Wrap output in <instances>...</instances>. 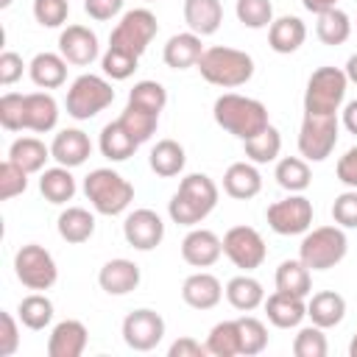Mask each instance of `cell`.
<instances>
[{
	"instance_id": "cell-1",
	"label": "cell",
	"mask_w": 357,
	"mask_h": 357,
	"mask_svg": "<svg viewBox=\"0 0 357 357\" xmlns=\"http://www.w3.org/2000/svg\"><path fill=\"white\" fill-rule=\"evenodd\" d=\"M212 114H215V123L223 131H229L231 137H237L240 142L257 137L259 131H265L271 126L268 106L262 100H257V98L237 95V92H223L215 100Z\"/></svg>"
},
{
	"instance_id": "cell-2",
	"label": "cell",
	"mask_w": 357,
	"mask_h": 357,
	"mask_svg": "<svg viewBox=\"0 0 357 357\" xmlns=\"http://www.w3.org/2000/svg\"><path fill=\"white\" fill-rule=\"evenodd\" d=\"M220 190L206 173H190L181 178L178 190L173 192L167 204V215L178 226H198L215 206H218Z\"/></svg>"
},
{
	"instance_id": "cell-3",
	"label": "cell",
	"mask_w": 357,
	"mask_h": 357,
	"mask_svg": "<svg viewBox=\"0 0 357 357\" xmlns=\"http://www.w3.org/2000/svg\"><path fill=\"white\" fill-rule=\"evenodd\" d=\"M195 67L206 84L220 86V89H237V86L248 84L254 75V59L245 50L226 47V45L204 47Z\"/></svg>"
},
{
	"instance_id": "cell-4",
	"label": "cell",
	"mask_w": 357,
	"mask_h": 357,
	"mask_svg": "<svg viewBox=\"0 0 357 357\" xmlns=\"http://www.w3.org/2000/svg\"><path fill=\"white\" fill-rule=\"evenodd\" d=\"M84 195L98 215H120L134 201V184L112 167H95L84 178Z\"/></svg>"
},
{
	"instance_id": "cell-5",
	"label": "cell",
	"mask_w": 357,
	"mask_h": 357,
	"mask_svg": "<svg viewBox=\"0 0 357 357\" xmlns=\"http://www.w3.org/2000/svg\"><path fill=\"white\" fill-rule=\"evenodd\" d=\"M346 251H349V237L337 223L318 226L312 231H304V240L298 245V259L310 271H329L337 262H343Z\"/></svg>"
},
{
	"instance_id": "cell-6",
	"label": "cell",
	"mask_w": 357,
	"mask_h": 357,
	"mask_svg": "<svg viewBox=\"0 0 357 357\" xmlns=\"http://www.w3.org/2000/svg\"><path fill=\"white\" fill-rule=\"evenodd\" d=\"M349 78L340 67H318L304 89V112L307 114H337L346 100Z\"/></svg>"
},
{
	"instance_id": "cell-7",
	"label": "cell",
	"mask_w": 357,
	"mask_h": 357,
	"mask_svg": "<svg viewBox=\"0 0 357 357\" xmlns=\"http://www.w3.org/2000/svg\"><path fill=\"white\" fill-rule=\"evenodd\" d=\"M112 100H114L112 84L103 75L84 73L70 84L64 106H67V114L73 120H89V117L100 114L106 106H112Z\"/></svg>"
},
{
	"instance_id": "cell-8",
	"label": "cell",
	"mask_w": 357,
	"mask_h": 357,
	"mask_svg": "<svg viewBox=\"0 0 357 357\" xmlns=\"http://www.w3.org/2000/svg\"><path fill=\"white\" fill-rule=\"evenodd\" d=\"M159 33V20L151 8H131L120 17V22L109 33V45L120 47L131 56H142L153 36Z\"/></svg>"
},
{
	"instance_id": "cell-9",
	"label": "cell",
	"mask_w": 357,
	"mask_h": 357,
	"mask_svg": "<svg viewBox=\"0 0 357 357\" xmlns=\"http://www.w3.org/2000/svg\"><path fill=\"white\" fill-rule=\"evenodd\" d=\"M337 134H340L337 114H307L304 112V120L298 128V153L307 162H324L326 156H332L337 145Z\"/></svg>"
},
{
	"instance_id": "cell-10",
	"label": "cell",
	"mask_w": 357,
	"mask_h": 357,
	"mask_svg": "<svg viewBox=\"0 0 357 357\" xmlns=\"http://www.w3.org/2000/svg\"><path fill=\"white\" fill-rule=\"evenodd\" d=\"M14 273L28 290H50L59 279L53 254L39 243H28L14 254Z\"/></svg>"
},
{
	"instance_id": "cell-11",
	"label": "cell",
	"mask_w": 357,
	"mask_h": 357,
	"mask_svg": "<svg viewBox=\"0 0 357 357\" xmlns=\"http://www.w3.org/2000/svg\"><path fill=\"white\" fill-rule=\"evenodd\" d=\"M265 220L282 237L304 234L312 226V201L307 195H301V192H290L287 198L273 201L265 209Z\"/></svg>"
},
{
	"instance_id": "cell-12",
	"label": "cell",
	"mask_w": 357,
	"mask_h": 357,
	"mask_svg": "<svg viewBox=\"0 0 357 357\" xmlns=\"http://www.w3.org/2000/svg\"><path fill=\"white\" fill-rule=\"evenodd\" d=\"M223 254L229 257V262L240 271H254L265 262L268 257V245L262 240V234L254 226H231L223 234Z\"/></svg>"
},
{
	"instance_id": "cell-13",
	"label": "cell",
	"mask_w": 357,
	"mask_h": 357,
	"mask_svg": "<svg viewBox=\"0 0 357 357\" xmlns=\"http://www.w3.org/2000/svg\"><path fill=\"white\" fill-rule=\"evenodd\" d=\"M165 337V318L156 310L139 307L123 318V340L134 351H151Z\"/></svg>"
},
{
	"instance_id": "cell-14",
	"label": "cell",
	"mask_w": 357,
	"mask_h": 357,
	"mask_svg": "<svg viewBox=\"0 0 357 357\" xmlns=\"http://www.w3.org/2000/svg\"><path fill=\"white\" fill-rule=\"evenodd\" d=\"M123 237L137 251H153L165 240V220L153 209H134L123 220Z\"/></svg>"
},
{
	"instance_id": "cell-15",
	"label": "cell",
	"mask_w": 357,
	"mask_h": 357,
	"mask_svg": "<svg viewBox=\"0 0 357 357\" xmlns=\"http://www.w3.org/2000/svg\"><path fill=\"white\" fill-rule=\"evenodd\" d=\"M223 254V240L204 226H192L184 240H181V259L192 268H209L220 259Z\"/></svg>"
},
{
	"instance_id": "cell-16",
	"label": "cell",
	"mask_w": 357,
	"mask_h": 357,
	"mask_svg": "<svg viewBox=\"0 0 357 357\" xmlns=\"http://www.w3.org/2000/svg\"><path fill=\"white\" fill-rule=\"evenodd\" d=\"M59 53L75 64V67H86L100 56V45L95 31H89L86 25H67L59 33Z\"/></svg>"
},
{
	"instance_id": "cell-17",
	"label": "cell",
	"mask_w": 357,
	"mask_h": 357,
	"mask_svg": "<svg viewBox=\"0 0 357 357\" xmlns=\"http://www.w3.org/2000/svg\"><path fill=\"white\" fill-rule=\"evenodd\" d=\"M86 340H89V332L78 318L59 321L47 337V357H81L86 349Z\"/></svg>"
},
{
	"instance_id": "cell-18",
	"label": "cell",
	"mask_w": 357,
	"mask_h": 357,
	"mask_svg": "<svg viewBox=\"0 0 357 357\" xmlns=\"http://www.w3.org/2000/svg\"><path fill=\"white\" fill-rule=\"evenodd\" d=\"M139 279H142L139 265L131 262V259H126V257L109 259V262L98 271V284H100V290L109 293V296H126V293L137 290V287H139Z\"/></svg>"
},
{
	"instance_id": "cell-19",
	"label": "cell",
	"mask_w": 357,
	"mask_h": 357,
	"mask_svg": "<svg viewBox=\"0 0 357 357\" xmlns=\"http://www.w3.org/2000/svg\"><path fill=\"white\" fill-rule=\"evenodd\" d=\"M223 284L215 273H206V271H198V273H190L181 284V298L187 307L192 310H212L220 304L223 298Z\"/></svg>"
},
{
	"instance_id": "cell-20",
	"label": "cell",
	"mask_w": 357,
	"mask_h": 357,
	"mask_svg": "<svg viewBox=\"0 0 357 357\" xmlns=\"http://www.w3.org/2000/svg\"><path fill=\"white\" fill-rule=\"evenodd\" d=\"M50 153H53V159H56L59 165H64V167H78V165H84V162L89 159L92 142H89V137H86L81 128H61V131L53 137V142H50Z\"/></svg>"
},
{
	"instance_id": "cell-21",
	"label": "cell",
	"mask_w": 357,
	"mask_h": 357,
	"mask_svg": "<svg viewBox=\"0 0 357 357\" xmlns=\"http://www.w3.org/2000/svg\"><path fill=\"white\" fill-rule=\"evenodd\" d=\"M262 307H265L268 321L279 329H293L307 318V301L301 296H290V293H282V290L271 293Z\"/></svg>"
},
{
	"instance_id": "cell-22",
	"label": "cell",
	"mask_w": 357,
	"mask_h": 357,
	"mask_svg": "<svg viewBox=\"0 0 357 357\" xmlns=\"http://www.w3.org/2000/svg\"><path fill=\"white\" fill-rule=\"evenodd\" d=\"M262 190V176L254 162H231L223 173V192L237 201H248L259 195Z\"/></svg>"
},
{
	"instance_id": "cell-23",
	"label": "cell",
	"mask_w": 357,
	"mask_h": 357,
	"mask_svg": "<svg viewBox=\"0 0 357 357\" xmlns=\"http://www.w3.org/2000/svg\"><path fill=\"white\" fill-rule=\"evenodd\" d=\"M304 39H307V25L293 14H284V17L273 20L271 28H268V45H271L273 53H282V56L296 53L304 45Z\"/></svg>"
},
{
	"instance_id": "cell-24",
	"label": "cell",
	"mask_w": 357,
	"mask_h": 357,
	"mask_svg": "<svg viewBox=\"0 0 357 357\" xmlns=\"http://www.w3.org/2000/svg\"><path fill=\"white\" fill-rule=\"evenodd\" d=\"M59 123V103L50 92H28L25 95V128L36 134L53 131Z\"/></svg>"
},
{
	"instance_id": "cell-25",
	"label": "cell",
	"mask_w": 357,
	"mask_h": 357,
	"mask_svg": "<svg viewBox=\"0 0 357 357\" xmlns=\"http://www.w3.org/2000/svg\"><path fill=\"white\" fill-rule=\"evenodd\" d=\"M204 53V45H201V36L192 33V31H184V33H173L162 50V59L170 70H187V67H195L198 59Z\"/></svg>"
},
{
	"instance_id": "cell-26",
	"label": "cell",
	"mask_w": 357,
	"mask_h": 357,
	"mask_svg": "<svg viewBox=\"0 0 357 357\" xmlns=\"http://www.w3.org/2000/svg\"><path fill=\"white\" fill-rule=\"evenodd\" d=\"M67 59L61 53H36L28 64V75L39 89H59L67 81Z\"/></svg>"
},
{
	"instance_id": "cell-27",
	"label": "cell",
	"mask_w": 357,
	"mask_h": 357,
	"mask_svg": "<svg viewBox=\"0 0 357 357\" xmlns=\"http://www.w3.org/2000/svg\"><path fill=\"white\" fill-rule=\"evenodd\" d=\"M307 318L321 329H332L346 318V298L335 290L312 293L307 301Z\"/></svg>"
},
{
	"instance_id": "cell-28",
	"label": "cell",
	"mask_w": 357,
	"mask_h": 357,
	"mask_svg": "<svg viewBox=\"0 0 357 357\" xmlns=\"http://www.w3.org/2000/svg\"><path fill=\"white\" fill-rule=\"evenodd\" d=\"M184 22L198 36H212L223 22L220 0H184Z\"/></svg>"
},
{
	"instance_id": "cell-29",
	"label": "cell",
	"mask_w": 357,
	"mask_h": 357,
	"mask_svg": "<svg viewBox=\"0 0 357 357\" xmlns=\"http://www.w3.org/2000/svg\"><path fill=\"white\" fill-rule=\"evenodd\" d=\"M223 290H226L229 304H231L234 310H240V312H251V310H257V307L265 304V290H262L259 279L248 276L245 271H243L240 276H231Z\"/></svg>"
},
{
	"instance_id": "cell-30",
	"label": "cell",
	"mask_w": 357,
	"mask_h": 357,
	"mask_svg": "<svg viewBox=\"0 0 357 357\" xmlns=\"http://www.w3.org/2000/svg\"><path fill=\"white\" fill-rule=\"evenodd\" d=\"M56 229H59V237L64 243H86L92 234H95V215L84 206H67L59 220H56Z\"/></svg>"
},
{
	"instance_id": "cell-31",
	"label": "cell",
	"mask_w": 357,
	"mask_h": 357,
	"mask_svg": "<svg viewBox=\"0 0 357 357\" xmlns=\"http://www.w3.org/2000/svg\"><path fill=\"white\" fill-rule=\"evenodd\" d=\"M73 167L56 165V167H45L39 176V192L45 195V201L50 204H67L75 195V176L70 173Z\"/></svg>"
},
{
	"instance_id": "cell-32",
	"label": "cell",
	"mask_w": 357,
	"mask_h": 357,
	"mask_svg": "<svg viewBox=\"0 0 357 357\" xmlns=\"http://www.w3.org/2000/svg\"><path fill=\"white\" fill-rule=\"evenodd\" d=\"M98 148L100 153L109 159V162H126L128 156H134V151L139 148L137 139L120 126V120H112L100 128V139H98Z\"/></svg>"
},
{
	"instance_id": "cell-33",
	"label": "cell",
	"mask_w": 357,
	"mask_h": 357,
	"mask_svg": "<svg viewBox=\"0 0 357 357\" xmlns=\"http://www.w3.org/2000/svg\"><path fill=\"white\" fill-rule=\"evenodd\" d=\"M8 159L17 162L25 173H42L45 170V162L53 159V153H50V148L39 137H20V139L11 142Z\"/></svg>"
},
{
	"instance_id": "cell-34",
	"label": "cell",
	"mask_w": 357,
	"mask_h": 357,
	"mask_svg": "<svg viewBox=\"0 0 357 357\" xmlns=\"http://www.w3.org/2000/svg\"><path fill=\"white\" fill-rule=\"evenodd\" d=\"M148 165L156 176L162 178H173L184 170L187 165V153L181 148V142L176 139H159L153 148H151V156H148Z\"/></svg>"
},
{
	"instance_id": "cell-35",
	"label": "cell",
	"mask_w": 357,
	"mask_h": 357,
	"mask_svg": "<svg viewBox=\"0 0 357 357\" xmlns=\"http://www.w3.org/2000/svg\"><path fill=\"white\" fill-rule=\"evenodd\" d=\"M276 290L307 298V296L312 293L310 268H307L301 259H284V262L276 268Z\"/></svg>"
},
{
	"instance_id": "cell-36",
	"label": "cell",
	"mask_w": 357,
	"mask_h": 357,
	"mask_svg": "<svg viewBox=\"0 0 357 357\" xmlns=\"http://www.w3.org/2000/svg\"><path fill=\"white\" fill-rule=\"evenodd\" d=\"M276 184L287 192H304L312 181V173H310V162L304 156H284L276 162Z\"/></svg>"
},
{
	"instance_id": "cell-37",
	"label": "cell",
	"mask_w": 357,
	"mask_h": 357,
	"mask_svg": "<svg viewBox=\"0 0 357 357\" xmlns=\"http://www.w3.org/2000/svg\"><path fill=\"white\" fill-rule=\"evenodd\" d=\"M17 318H20L22 326L39 332V329H45V326L53 321V301H50L42 290H33L31 296H25V298L20 301Z\"/></svg>"
},
{
	"instance_id": "cell-38",
	"label": "cell",
	"mask_w": 357,
	"mask_h": 357,
	"mask_svg": "<svg viewBox=\"0 0 357 357\" xmlns=\"http://www.w3.org/2000/svg\"><path fill=\"white\" fill-rule=\"evenodd\" d=\"M315 33L324 45L335 47V45H343L349 42L351 36V20L343 8H329L324 14H318V22H315Z\"/></svg>"
},
{
	"instance_id": "cell-39",
	"label": "cell",
	"mask_w": 357,
	"mask_h": 357,
	"mask_svg": "<svg viewBox=\"0 0 357 357\" xmlns=\"http://www.w3.org/2000/svg\"><path fill=\"white\" fill-rule=\"evenodd\" d=\"M243 151L248 156V162L254 165H268V162H276L279 159V151H282V134L276 126H268L265 131H259L257 137L245 139L243 142Z\"/></svg>"
},
{
	"instance_id": "cell-40",
	"label": "cell",
	"mask_w": 357,
	"mask_h": 357,
	"mask_svg": "<svg viewBox=\"0 0 357 357\" xmlns=\"http://www.w3.org/2000/svg\"><path fill=\"white\" fill-rule=\"evenodd\" d=\"M206 351L215 357H237L240 354V329L237 321H220L209 329Z\"/></svg>"
},
{
	"instance_id": "cell-41",
	"label": "cell",
	"mask_w": 357,
	"mask_h": 357,
	"mask_svg": "<svg viewBox=\"0 0 357 357\" xmlns=\"http://www.w3.org/2000/svg\"><path fill=\"white\" fill-rule=\"evenodd\" d=\"M117 120H120V126L137 139V145L148 142V139L156 134V126H159V114L145 112V109H137V106H126Z\"/></svg>"
},
{
	"instance_id": "cell-42",
	"label": "cell",
	"mask_w": 357,
	"mask_h": 357,
	"mask_svg": "<svg viewBox=\"0 0 357 357\" xmlns=\"http://www.w3.org/2000/svg\"><path fill=\"white\" fill-rule=\"evenodd\" d=\"M128 106H137V109H145V112H153L159 114L165 106H167V89L159 84V81H137L128 92Z\"/></svg>"
},
{
	"instance_id": "cell-43",
	"label": "cell",
	"mask_w": 357,
	"mask_h": 357,
	"mask_svg": "<svg viewBox=\"0 0 357 357\" xmlns=\"http://www.w3.org/2000/svg\"><path fill=\"white\" fill-rule=\"evenodd\" d=\"M237 329H240V354L254 357V354L265 351V346H268V326L259 318L243 315V318H237Z\"/></svg>"
},
{
	"instance_id": "cell-44",
	"label": "cell",
	"mask_w": 357,
	"mask_h": 357,
	"mask_svg": "<svg viewBox=\"0 0 357 357\" xmlns=\"http://www.w3.org/2000/svg\"><path fill=\"white\" fill-rule=\"evenodd\" d=\"M137 64H139V56H131V53H126V50H120V47H106V53L100 56V70H103V75L106 78H112V81H126V78H131L134 75V70H137Z\"/></svg>"
},
{
	"instance_id": "cell-45",
	"label": "cell",
	"mask_w": 357,
	"mask_h": 357,
	"mask_svg": "<svg viewBox=\"0 0 357 357\" xmlns=\"http://www.w3.org/2000/svg\"><path fill=\"white\" fill-rule=\"evenodd\" d=\"M234 14L251 31L271 28V22H273V6H271V0H237Z\"/></svg>"
},
{
	"instance_id": "cell-46",
	"label": "cell",
	"mask_w": 357,
	"mask_h": 357,
	"mask_svg": "<svg viewBox=\"0 0 357 357\" xmlns=\"http://www.w3.org/2000/svg\"><path fill=\"white\" fill-rule=\"evenodd\" d=\"M329 343L321 326H301L298 335L293 337V354L296 357H326Z\"/></svg>"
},
{
	"instance_id": "cell-47",
	"label": "cell",
	"mask_w": 357,
	"mask_h": 357,
	"mask_svg": "<svg viewBox=\"0 0 357 357\" xmlns=\"http://www.w3.org/2000/svg\"><path fill=\"white\" fill-rule=\"evenodd\" d=\"M28 176H31V173H25L17 162L6 159V162L0 165V198H3V201H11V198L22 195V192L28 190Z\"/></svg>"
},
{
	"instance_id": "cell-48",
	"label": "cell",
	"mask_w": 357,
	"mask_h": 357,
	"mask_svg": "<svg viewBox=\"0 0 357 357\" xmlns=\"http://www.w3.org/2000/svg\"><path fill=\"white\" fill-rule=\"evenodd\" d=\"M0 126L6 131H22L25 128V95L6 92L0 98Z\"/></svg>"
},
{
	"instance_id": "cell-49",
	"label": "cell",
	"mask_w": 357,
	"mask_h": 357,
	"mask_svg": "<svg viewBox=\"0 0 357 357\" xmlns=\"http://www.w3.org/2000/svg\"><path fill=\"white\" fill-rule=\"evenodd\" d=\"M70 17L67 0H33V20L42 28H61Z\"/></svg>"
},
{
	"instance_id": "cell-50",
	"label": "cell",
	"mask_w": 357,
	"mask_h": 357,
	"mask_svg": "<svg viewBox=\"0 0 357 357\" xmlns=\"http://www.w3.org/2000/svg\"><path fill=\"white\" fill-rule=\"evenodd\" d=\"M332 218L340 229H357V190H346L332 204Z\"/></svg>"
},
{
	"instance_id": "cell-51",
	"label": "cell",
	"mask_w": 357,
	"mask_h": 357,
	"mask_svg": "<svg viewBox=\"0 0 357 357\" xmlns=\"http://www.w3.org/2000/svg\"><path fill=\"white\" fill-rule=\"evenodd\" d=\"M20 318L11 312H0V357H11L20 349Z\"/></svg>"
},
{
	"instance_id": "cell-52",
	"label": "cell",
	"mask_w": 357,
	"mask_h": 357,
	"mask_svg": "<svg viewBox=\"0 0 357 357\" xmlns=\"http://www.w3.org/2000/svg\"><path fill=\"white\" fill-rule=\"evenodd\" d=\"M22 70H25V64H22L20 53H14V50H3L0 53V84L3 86L17 84L22 78Z\"/></svg>"
},
{
	"instance_id": "cell-53",
	"label": "cell",
	"mask_w": 357,
	"mask_h": 357,
	"mask_svg": "<svg viewBox=\"0 0 357 357\" xmlns=\"http://www.w3.org/2000/svg\"><path fill=\"white\" fill-rule=\"evenodd\" d=\"M123 3L126 0H84V11L98 20V22H106V20H114L120 11H123Z\"/></svg>"
},
{
	"instance_id": "cell-54",
	"label": "cell",
	"mask_w": 357,
	"mask_h": 357,
	"mask_svg": "<svg viewBox=\"0 0 357 357\" xmlns=\"http://www.w3.org/2000/svg\"><path fill=\"white\" fill-rule=\"evenodd\" d=\"M335 173H337V181H343L346 187L357 190V145H351L335 165Z\"/></svg>"
},
{
	"instance_id": "cell-55",
	"label": "cell",
	"mask_w": 357,
	"mask_h": 357,
	"mask_svg": "<svg viewBox=\"0 0 357 357\" xmlns=\"http://www.w3.org/2000/svg\"><path fill=\"white\" fill-rule=\"evenodd\" d=\"M167 354H170V357H204V354H209V351H206V343H201V340H195V337H178V340L170 343Z\"/></svg>"
},
{
	"instance_id": "cell-56",
	"label": "cell",
	"mask_w": 357,
	"mask_h": 357,
	"mask_svg": "<svg viewBox=\"0 0 357 357\" xmlns=\"http://www.w3.org/2000/svg\"><path fill=\"white\" fill-rule=\"evenodd\" d=\"M340 123H343V128H346L349 134H357V98L349 100V103L343 106V112H340Z\"/></svg>"
},
{
	"instance_id": "cell-57",
	"label": "cell",
	"mask_w": 357,
	"mask_h": 357,
	"mask_svg": "<svg viewBox=\"0 0 357 357\" xmlns=\"http://www.w3.org/2000/svg\"><path fill=\"white\" fill-rule=\"evenodd\" d=\"M301 3H304V8L312 11L315 17L324 14V11H329V8H337V0H301Z\"/></svg>"
},
{
	"instance_id": "cell-58",
	"label": "cell",
	"mask_w": 357,
	"mask_h": 357,
	"mask_svg": "<svg viewBox=\"0 0 357 357\" xmlns=\"http://www.w3.org/2000/svg\"><path fill=\"white\" fill-rule=\"evenodd\" d=\"M343 73H346L349 84H357V53H351V56H349V61H346Z\"/></svg>"
},
{
	"instance_id": "cell-59",
	"label": "cell",
	"mask_w": 357,
	"mask_h": 357,
	"mask_svg": "<svg viewBox=\"0 0 357 357\" xmlns=\"http://www.w3.org/2000/svg\"><path fill=\"white\" fill-rule=\"evenodd\" d=\"M349 354H351V357H357V335H354V337H351V343H349Z\"/></svg>"
},
{
	"instance_id": "cell-60",
	"label": "cell",
	"mask_w": 357,
	"mask_h": 357,
	"mask_svg": "<svg viewBox=\"0 0 357 357\" xmlns=\"http://www.w3.org/2000/svg\"><path fill=\"white\" fill-rule=\"evenodd\" d=\"M11 3H14V0H0V8H8Z\"/></svg>"
},
{
	"instance_id": "cell-61",
	"label": "cell",
	"mask_w": 357,
	"mask_h": 357,
	"mask_svg": "<svg viewBox=\"0 0 357 357\" xmlns=\"http://www.w3.org/2000/svg\"><path fill=\"white\" fill-rule=\"evenodd\" d=\"M142 3H153V0H142Z\"/></svg>"
}]
</instances>
